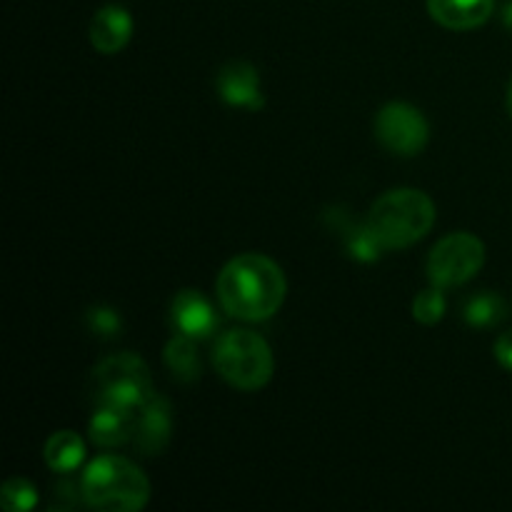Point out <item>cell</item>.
Returning a JSON list of instances; mask_svg holds the SVG:
<instances>
[{
  "mask_svg": "<svg viewBox=\"0 0 512 512\" xmlns=\"http://www.w3.org/2000/svg\"><path fill=\"white\" fill-rule=\"evenodd\" d=\"M335 223H338L340 235H343L345 248H348V253L353 255L355 260H360V263H373V260H378L383 248H380L378 240L373 238L368 223H350L343 213L335 215Z\"/></svg>",
  "mask_w": 512,
  "mask_h": 512,
  "instance_id": "cell-17",
  "label": "cell"
},
{
  "mask_svg": "<svg viewBox=\"0 0 512 512\" xmlns=\"http://www.w3.org/2000/svg\"><path fill=\"white\" fill-rule=\"evenodd\" d=\"M85 323H88V330L98 338H115L123 328V320L115 313L113 308H105V305H98V308H90L88 315H85Z\"/></svg>",
  "mask_w": 512,
  "mask_h": 512,
  "instance_id": "cell-20",
  "label": "cell"
},
{
  "mask_svg": "<svg viewBox=\"0 0 512 512\" xmlns=\"http://www.w3.org/2000/svg\"><path fill=\"white\" fill-rule=\"evenodd\" d=\"M508 110H510V115H512V80H510V85H508Z\"/></svg>",
  "mask_w": 512,
  "mask_h": 512,
  "instance_id": "cell-23",
  "label": "cell"
},
{
  "mask_svg": "<svg viewBox=\"0 0 512 512\" xmlns=\"http://www.w3.org/2000/svg\"><path fill=\"white\" fill-rule=\"evenodd\" d=\"M503 20H505V25H508V28L512 30V0H508V3H505V8H503Z\"/></svg>",
  "mask_w": 512,
  "mask_h": 512,
  "instance_id": "cell-22",
  "label": "cell"
},
{
  "mask_svg": "<svg viewBox=\"0 0 512 512\" xmlns=\"http://www.w3.org/2000/svg\"><path fill=\"white\" fill-rule=\"evenodd\" d=\"M495 0H428V13L448 30H475L488 23Z\"/></svg>",
  "mask_w": 512,
  "mask_h": 512,
  "instance_id": "cell-12",
  "label": "cell"
},
{
  "mask_svg": "<svg viewBox=\"0 0 512 512\" xmlns=\"http://www.w3.org/2000/svg\"><path fill=\"white\" fill-rule=\"evenodd\" d=\"M218 95L233 108L245 110H260L263 108V90H260V75L255 65L248 60H233V63L223 65L218 73Z\"/></svg>",
  "mask_w": 512,
  "mask_h": 512,
  "instance_id": "cell-10",
  "label": "cell"
},
{
  "mask_svg": "<svg viewBox=\"0 0 512 512\" xmlns=\"http://www.w3.org/2000/svg\"><path fill=\"white\" fill-rule=\"evenodd\" d=\"M213 363L225 383H230L238 390H245V393L265 388L275 370L273 350L265 343V338L245 328L228 330L218 340Z\"/></svg>",
  "mask_w": 512,
  "mask_h": 512,
  "instance_id": "cell-4",
  "label": "cell"
},
{
  "mask_svg": "<svg viewBox=\"0 0 512 512\" xmlns=\"http://www.w3.org/2000/svg\"><path fill=\"white\" fill-rule=\"evenodd\" d=\"M133 413L135 410L113 408V405H95L90 418V440L100 448H118L133 440Z\"/></svg>",
  "mask_w": 512,
  "mask_h": 512,
  "instance_id": "cell-13",
  "label": "cell"
},
{
  "mask_svg": "<svg viewBox=\"0 0 512 512\" xmlns=\"http://www.w3.org/2000/svg\"><path fill=\"white\" fill-rule=\"evenodd\" d=\"M0 505L5 512H28L38 505V490L25 478H10L0 488Z\"/></svg>",
  "mask_w": 512,
  "mask_h": 512,
  "instance_id": "cell-18",
  "label": "cell"
},
{
  "mask_svg": "<svg viewBox=\"0 0 512 512\" xmlns=\"http://www.w3.org/2000/svg\"><path fill=\"white\" fill-rule=\"evenodd\" d=\"M485 265V245L473 233H450L430 250L428 273L430 285L438 288H458L473 280Z\"/></svg>",
  "mask_w": 512,
  "mask_h": 512,
  "instance_id": "cell-6",
  "label": "cell"
},
{
  "mask_svg": "<svg viewBox=\"0 0 512 512\" xmlns=\"http://www.w3.org/2000/svg\"><path fill=\"white\" fill-rule=\"evenodd\" d=\"M495 358H498V363L503 365V368L512 370V330H508V333H503L495 340Z\"/></svg>",
  "mask_w": 512,
  "mask_h": 512,
  "instance_id": "cell-21",
  "label": "cell"
},
{
  "mask_svg": "<svg viewBox=\"0 0 512 512\" xmlns=\"http://www.w3.org/2000/svg\"><path fill=\"white\" fill-rule=\"evenodd\" d=\"M375 135H378L380 145L393 155L413 158L428 145L430 125L423 110L395 100V103L383 105L375 115Z\"/></svg>",
  "mask_w": 512,
  "mask_h": 512,
  "instance_id": "cell-7",
  "label": "cell"
},
{
  "mask_svg": "<svg viewBox=\"0 0 512 512\" xmlns=\"http://www.w3.org/2000/svg\"><path fill=\"white\" fill-rule=\"evenodd\" d=\"M445 308H448V303H445L443 288L433 285V288L415 295L413 318L423 325H438L445 318Z\"/></svg>",
  "mask_w": 512,
  "mask_h": 512,
  "instance_id": "cell-19",
  "label": "cell"
},
{
  "mask_svg": "<svg viewBox=\"0 0 512 512\" xmlns=\"http://www.w3.org/2000/svg\"><path fill=\"white\" fill-rule=\"evenodd\" d=\"M83 503L95 510L135 512L150 500V483L143 470L120 455H100L80 478Z\"/></svg>",
  "mask_w": 512,
  "mask_h": 512,
  "instance_id": "cell-3",
  "label": "cell"
},
{
  "mask_svg": "<svg viewBox=\"0 0 512 512\" xmlns=\"http://www.w3.org/2000/svg\"><path fill=\"white\" fill-rule=\"evenodd\" d=\"M133 38V18L118 5L98 10L90 20V43L98 53L115 55Z\"/></svg>",
  "mask_w": 512,
  "mask_h": 512,
  "instance_id": "cell-11",
  "label": "cell"
},
{
  "mask_svg": "<svg viewBox=\"0 0 512 512\" xmlns=\"http://www.w3.org/2000/svg\"><path fill=\"white\" fill-rule=\"evenodd\" d=\"M165 365L180 383H195L203 375V363H200L195 340L188 335H175L165 345Z\"/></svg>",
  "mask_w": 512,
  "mask_h": 512,
  "instance_id": "cell-15",
  "label": "cell"
},
{
  "mask_svg": "<svg viewBox=\"0 0 512 512\" xmlns=\"http://www.w3.org/2000/svg\"><path fill=\"white\" fill-rule=\"evenodd\" d=\"M173 438V408L163 395H150L133 413V445L143 455H160Z\"/></svg>",
  "mask_w": 512,
  "mask_h": 512,
  "instance_id": "cell-8",
  "label": "cell"
},
{
  "mask_svg": "<svg viewBox=\"0 0 512 512\" xmlns=\"http://www.w3.org/2000/svg\"><path fill=\"white\" fill-rule=\"evenodd\" d=\"M43 458L48 468L58 475L75 473L85 460V443L73 430H58L48 438L43 448Z\"/></svg>",
  "mask_w": 512,
  "mask_h": 512,
  "instance_id": "cell-14",
  "label": "cell"
},
{
  "mask_svg": "<svg viewBox=\"0 0 512 512\" xmlns=\"http://www.w3.org/2000/svg\"><path fill=\"white\" fill-rule=\"evenodd\" d=\"M465 323L473 328H498L505 318H508V303L503 295L493 293V290H483L468 298L465 303Z\"/></svg>",
  "mask_w": 512,
  "mask_h": 512,
  "instance_id": "cell-16",
  "label": "cell"
},
{
  "mask_svg": "<svg viewBox=\"0 0 512 512\" xmlns=\"http://www.w3.org/2000/svg\"><path fill=\"white\" fill-rule=\"evenodd\" d=\"M90 393L95 405L138 410L155 393L148 363L135 353H118L100 360L93 370Z\"/></svg>",
  "mask_w": 512,
  "mask_h": 512,
  "instance_id": "cell-5",
  "label": "cell"
},
{
  "mask_svg": "<svg viewBox=\"0 0 512 512\" xmlns=\"http://www.w3.org/2000/svg\"><path fill=\"white\" fill-rule=\"evenodd\" d=\"M170 323L180 335L193 340H205L218 330V313L198 290H180L170 303Z\"/></svg>",
  "mask_w": 512,
  "mask_h": 512,
  "instance_id": "cell-9",
  "label": "cell"
},
{
  "mask_svg": "<svg viewBox=\"0 0 512 512\" xmlns=\"http://www.w3.org/2000/svg\"><path fill=\"white\" fill-rule=\"evenodd\" d=\"M288 283L275 260L263 253H243L223 265L218 298L228 315L248 323L273 318L283 305Z\"/></svg>",
  "mask_w": 512,
  "mask_h": 512,
  "instance_id": "cell-1",
  "label": "cell"
},
{
  "mask_svg": "<svg viewBox=\"0 0 512 512\" xmlns=\"http://www.w3.org/2000/svg\"><path fill=\"white\" fill-rule=\"evenodd\" d=\"M365 223L380 248L403 250L430 233L435 223V203L423 190L395 188L370 205Z\"/></svg>",
  "mask_w": 512,
  "mask_h": 512,
  "instance_id": "cell-2",
  "label": "cell"
}]
</instances>
